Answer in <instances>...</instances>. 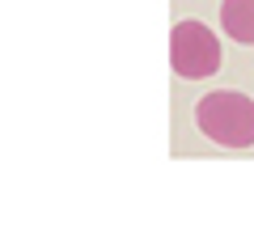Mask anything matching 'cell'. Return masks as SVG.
Instances as JSON below:
<instances>
[{"label": "cell", "instance_id": "1", "mask_svg": "<svg viewBox=\"0 0 254 241\" xmlns=\"http://www.w3.org/2000/svg\"><path fill=\"white\" fill-rule=\"evenodd\" d=\"M195 123L220 148H254V102L237 89H216L195 106Z\"/></svg>", "mask_w": 254, "mask_h": 241}, {"label": "cell", "instance_id": "2", "mask_svg": "<svg viewBox=\"0 0 254 241\" xmlns=\"http://www.w3.org/2000/svg\"><path fill=\"white\" fill-rule=\"evenodd\" d=\"M170 68L182 80H203L220 72V43L203 21H178L170 30Z\"/></svg>", "mask_w": 254, "mask_h": 241}, {"label": "cell", "instance_id": "3", "mask_svg": "<svg viewBox=\"0 0 254 241\" xmlns=\"http://www.w3.org/2000/svg\"><path fill=\"white\" fill-rule=\"evenodd\" d=\"M220 30L233 43L254 47V0H220Z\"/></svg>", "mask_w": 254, "mask_h": 241}]
</instances>
